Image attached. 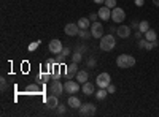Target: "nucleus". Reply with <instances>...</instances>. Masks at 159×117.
<instances>
[{"label":"nucleus","instance_id":"nucleus-18","mask_svg":"<svg viewBox=\"0 0 159 117\" xmlns=\"http://www.w3.org/2000/svg\"><path fill=\"white\" fill-rule=\"evenodd\" d=\"M81 90H83V94H84V95H92V94H94V84L86 81V82L83 84Z\"/></svg>","mask_w":159,"mask_h":117},{"label":"nucleus","instance_id":"nucleus-38","mask_svg":"<svg viewBox=\"0 0 159 117\" xmlns=\"http://www.w3.org/2000/svg\"><path fill=\"white\" fill-rule=\"evenodd\" d=\"M96 3H99V5H102V3H105V0H94Z\"/></svg>","mask_w":159,"mask_h":117},{"label":"nucleus","instance_id":"nucleus-21","mask_svg":"<svg viewBox=\"0 0 159 117\" xmlns=\"http://www.w3.org/2000/svg\"><path fill=\"white\" fill-rule=\"evenodd\" d=\"M139 30L143 32V33L148 32V30H150V22H148V21H140V22H139Z\"/></svg>","mask_w":159,"mask_h":117},{"label":"nucleus","instance_id":"nucleus-11","mask_svg":"<svg viewBox=\"0 0 159 117\" xmlns=\"http://www.w3.org/2000/svg\"><path fill=\"white\" fill-rule=\"evenodd\" d=\"M45 105L48 106V109H56L59 106V97L57 95H49L45 100Z\"/></svg>","mask_w":159,"mask_h":117},{"label":"nucleus","instance_id":"nucleus-19","mask_svg":"<svg viewBox=\"0 0 159 117\" xmlns=\"http://www.w3.org/2000/svg\"><path fill=\"white\" fill-rule=\"evenodd\" d=\"M145 38H147V41H157V33H156V30L150 29L148 32H145Z\"/></svg>","mask_w":159,"mask_h":117},{"label":"nucleus","instance_id":"nucleus-2","mask_svg":"<svg viewBox=\"0 0 159 117\" xmlns=\"http://www.w3.org/2000/svg\"><path fill=\"white\" fill-rule=\"evenodd\" d=\"M116 46V40H115V36L110 33V35H103L100 38V49L102 51H111L115 49Z\"/></svg>","mask_w":159,"mask_h":117},{"label":"nucleus","instance_id":"nucleus-28","mask_svg":"<svg viewBox=\"0 0 159 117\" xmlns=\"http://www.w3.org/2000/svg\"><path fill=\"white\" fill-rule=\"evenodd\" d=\"M89 19H91V22H96V21L99 19V13H91V15H89Z\"/></svg>","mask_w":159,"mask_h":117},{"label":"nucleus","instance_id":"nucleus-5","mask_svg":"<svg viewBox=\"0 0 159 117\" xmlns=\"http://www.w3.org/2000/svg\"><path fill=\"white\" fill-rule=\"evenodd\" d=\"M64 84L61 82V79H52V82L49 84V92L52 94V95H62V92H64Z\"/></svg>","mask_w":159,"mask_h":117},{"label":"nucleus","instance_id":"nucleus-31","mask_svg":"<svg viewBox=\"0 0 159 117\" xmlns=\"http://www.w3.org/2000/svg\"><path fill=\"white\" fill-rule=\"evenodd\" d=\"M40 79H42L43 82H45V81H48V79H49V73H48V74H46V73H43V74H40Z\"/></svg>","mask_w":159,"mask_h":117},{"label":"nucleus","instance_id":"nucleus-16","mask_svg":"<svg viewBox=\"0 0 159 117\" xmlns=\"http://www.w3.org/2000/svg\"><path fill=\"white\" fill-rule=\"evenodd\" d=\"M88 77H89V74H88L86 70H80V71L76 73V76H75V79H76L80 84H84V82L88 81Z\"/></svg>","mask_w":159,"mask_h":117},{"label":"nucleus","instance_id":"nucleus-6","mask_svg":"<svg viewBox=\"0 0 159 117\" xmlns=\"http://www.w3.org/2000/svg\"><path fill=\"white\" fill-rule=\"evenodd\" d=\"M96 82L100 89H107L110 84H111V79H110V74L108 73H100L97 77H96Z\"/></svg>","mask_w":159,"mask_h":117},{"label":"nucleus","instance_id":"nucleus-17","mask_svg":"<svg viewBox=\"0 0 159 117\" xmlns=\"http://www.w3.org/2000/svg\"><path fill=\"white\" fill-rule=\"evenodd\" d=\"M69 106L72 108V109H80V108H81V101H80V98L78 97H69Z\"/></svg>","mask_w":159,"mask_h":117},{"label":"nucleus","instance_id":"nucleus-35","mask_svg":"<svg viewBox=\"0 0 159 117\" xmlns=\"http://www.w3.org/2000/svg\"><path fill=\"white\" fill-rule=\"evenodd\" d=\"M135 38H137V40H140V38H143V32L137 30V32H135Z\"/></svg>","mask_w":159,"mask_h":117},{"label":"nucleus","instance_id":"nucleus-26","mask_svg":"<svg viewBox=\"0 0 159 117\" xmlns=\"http://www.w3.org/2000/svg\"><path fill=\"white\" fill-rule=\"evenodd\" d=\"M156 46H157V41H147V46H145V49L151 51V49H154Z\"/></svg>","mask_w":159,"mask_h":117},{"label":"nucleus","instance_id":"nucleus-24","mask_svg":"<svg viewBox=\"0 0 159 117\" xmlns=\"http://www.w3.org/2000/svg\"><path fill=\"white\" fill-rule=\"evenodd\" d=\"M105 6H108L110 10H113L115 6H116V0H105V3H103Z\"/></svg>","mask_w":159,"mask_h":117},{"label":"nucleus","instance_id":"nucleus-3","mask_svg":"<svg viewBox=\"0 0 159 117\" xmlns=\"http://www.w3.org/2000/svg\"><path fill=\"white\" fill-rule=\"evenodd\" d=\"M124 19H126L124 10L119 8V6H115V8L111 10V21L116 22V24H121V22H124Z\"/></svg>","mask_w":159,"mask_h":117},{"label":"nucleus","instance_id":"nucleus-7","mask_svg":"<svg viewBox=\"0 0 159 117\" xmlns=\"http://www.w3.org/2000/svg\"><path fill=\"white\" fill-rule=\"evenodd\" d=\"M91 33H92V36L94 38H102L103 36V25L99 22V21H96V22H92L91 24Z\"/></svg>","mask_w":159,"mask_h":117},{"label":"nucleus","instance_id":"nucleus-22","mask_svg":"<svg viewBox=\"0 0 159 117\" xmlns=\"http://www.w3.org/2000/svg\"><path fill=\"white\" fill-rule=\"evenodd\" d=\"M40 90H42V87L40 86H37V84H30V86H27L25 87V92H40Z\"/></svg>","mask_w":159,"mask_h":117},{"label":"nucleus","instance_id":"nucleus-15","mask_svg":"<svg viewBox=\"0 0 159 117\" xmlns=\"http://www.w3.org/2000/svg\"><path fill=\"white\" fill-rule=\"evenodd\" d=\"M76 24H78L80 30H88V29H91V19H89V18H80Z\"/></svg>","mask_w":159,"mask_h":117},{"label":"nucleus","instance_id":"nucleus-1","mask_svg":"<svg viewBox=\"0 0 159 117\" xmlns=\"http://www.w3.org/2000/svg\"><path fill=\"white\" fill-rule=\"evenodd\" d=\"M116 65H118V68H132L135 65V57L134 56H129V54H121V56H118L116 59Z\"/></svg>","mask_w":159,"mask_h":117},{"label":"nucleus","instance_id":"nucleus-25","mask_svg":"<svg viewBox=\"0 0 159 117\" xmlns=\"http://www.w3.org/2000/svg\"><path fill=\"white\" fill-rule=\"evenodd\" d=\"M81 38H89V36H92V33H91V30H80V33H78Z\"/></svg>","mask_w":159,"mask_h":117},{"label":"nucleus","instance_id":"nucleus-36","mask_svg":"<svg viewBox=\"0 0 159 117\" xmlns=\"http://www.w3.org/2000/svg\"><path fill=\"white\" fill-rule=\"evenodd\" d=\"M0 81H2V90H5V87H7V81H5V77H2Z\"/></svg>","mask_w":159,"mask_h":117},{"label":"nucleus","instance_id":"nucleus-23","mask_svg":"<svg viewBox=\"0 0 159 117\" xmlns=\"http://www.w3.org/2000/svg\"><path fill=\"white\" fill-rule=\"evenodd\" d=\"M72 59H73L75 63H80V62H81V59H83V54H81V52H73Z\"/></svg>","mask_w":159,"mask_h":117},{"label":"nucleus","instance_id":"nucleus-14","mask_svg":"<svg viewBox=\"0 0 159 117\" xmlns=\"http://www.w3.org/2000/svg\"><path fill=\"white\" fill-rule=\"evenodd\" d=\"M130 25H121V27H118L116 29V33L118 36H121V38H129L130 36Z\"/></svg>","mask_w":159,"mask_h":117},{"label":"nucleus","instance_id":"nucleus-37","mask_svg":"<svg viewBox=\"0 0 159 117\" xmlns=\"http://www.w3.org/2000/svg\"><path fill=\"white\" fill-rule=\"evenodd\" d=\"M137 27H139V24H137L135 21H134V22H132V24H130V29H137Z\"/></svg>","mask_w":159,"mask_h":117},{"label":"nucleus","instance_id":"nucleus-32","mask_svg":"<svg viewBox=\"0 0 159 117\" xmlns=\"http://www.w3.org/2000/svg\"><path fill=\"white\" fill-rule=\"evenodd\" d=\"M56 109H57V112H59V114H64V112H65V106H64V105H59Z\"/></svg>","mask_w":159,"mask_h":117},{"label":"nucleus","instance_id":"nucleus-13","mask_svg":"<svg viewBox=\"0 0 159 117\" xmlns=\"http://www.w3.org/2000/svg\"><path fill=\"white\" fill-rule=\"evenodd\" d=\"M99 18L102 19V21H108L110 18H111V11H110V8L108 6H100L99 8Z\"/></svg>","mask_w":159,"mask_h":117},{"label":"nucleus","instance_id":"nucleus-30","mask_svg":"<svg viewBox=\"0 0 159 117\" xmlns=\"http://www.w3.org/2000/svg\"><path fill=\"white\" fill-rule=\"evenodd\" d=\"M107 90H108V94H115V92H116V87H115L113 84H110V86L107 87Z\"/></svg>","mask_w":159,"mask_h":117},{"label":"nucleus","instance_id":"nucleus-10","mask_svg":"<svg viewBox=\"0 0 159 117\" xmlns=\"http://www.w3.org/2000/svg\"><path fill=\"white\" fill-rule=\"evenodd\" d=\"M78 71H80L78 70V63H75V62H72L70 65L65 67V76H67V79H73V76H76Z\"/></svg>","mask_w":159,"mask_h":117},{"label":"nucleus","instance_id":"nucleus-8","mask_svg":"<svg viewBox=\"0 0 159 117\" xmlns=\"http://www.w3.org/2000/svg\"><path fill=\"white\" fill-rule=\"evenodd\" d=\"M48 49H49L51 54H61L62 49H64V44H62L61 40H51L49 44H48Z\"/></svg>","mask_w":159,"mask_h":117},{"label":"nucleus","instance_id":"nucleus-9","mask_svg":"<svg viewBox=\"0 0 159 117\" xmlns=\"http://www.w3.org/2000/svg\"><path fill=\"white\" fill-rule=\"evenodd\" d=\"M64 89H65V92H67V94H76L78 90H80V82L69 79V81H65Z\"/></svg>","mask_w":159,"mask_h":117},{"label":"nucleus","instance_id":"nucleus-4","mask_svg":"<svg viewBox=\"0 0 159 117\" xmlns=\"http://www.w3.org/2000/svg\"><path fill=\"white\" fill-rule=\"evenodd\" d=\"M80 115H83V117H92V115H96V105H92V103L81 105V108H80Z\"/></svg>","mask_w":159,"mask_h":117},{"label":"nucleus","instance_id":"nucleus-27","mask_svg":"<svg viewBox=\"0 0 159 117\" xmlns=\"http://www.w3.org/2000/svg\"><path fill=\"white\" fill-rule=\"evenodd\" d=\"M137 46H139L140 49H145V46H147V38H140L139 43H137Z\"/></svg>","mask_w":159,"mask_h":117},{"label":"nucleus","instance_id":"nucleus-34","mask_svg":"<svg viewBox=\"0 0 159 117\" xmlns=\"http://www.w3.org/2000/svg\"><path fill=\"white\" fill-rule=\"evenodd\" d=\"M134 3H135L137 6H143V5H145V0H134Z\"/></svg>","mask_w":159,"mask_h":117},{"label":"nucleus","instance_id":"nucleus-33","mask_svg":"<svg viewBox=\"0 0 159 117\" xmlns=\"http://www.w3.org/2000/svg\"><path fill=\"white\" fill-rule=\"evenodd\" d=\"M38 44H40V41H35V43H32V44L29 46V49H30V51H34V49H37V48H38Z\"/></svg>","mask_w":159,"mask_h":117},{"label":"nucleus","instance_id":"nucleus-29","mask_svg":"<svg viewBox=\"0 0 159 117\" xmlns=\"http://www.w3.org/2000/svg\"><path fill=\"white\" fill-rule=\"evenodd\" d=\"M88 67H89V68H96V60H94V59H89Z\"/></svg>","mask_w":159,"mask_h":117},{"label":"nucleus","instance_id":"nucleus-12","mask_svg":"<svg viewBox=\"0 0 159 117\" xmlns=\"http://www.w3.org/2000/svg\"><path fill=\"white\" fill-rule=\"evenodd\" d=\"M64 32L65 35H69V36H75L80 33V27H78V24H67L64 27Z\"/></svg>","mask_w":159,"mask_h":117},{"label":"nucleus","instance_id":"nucleus-39","mask_svg":"<svg viewBox=\"0 0 159 117\" xmlns=\"http://www.w3.org/2000/svg\"><path fill=\"white\" fill-rule=\"evenodd\" d=\"M153 3H154L156 6H159V0H153Z\"/></svg>","mask_w":159,"mask_h":117},{"label":"nucleus","instance_id":"nucleus-20","mask_svg":"<svg viewBox=\"0 0 159 117\" xmlns=\"http://www.w3.org/2000/svg\"><path fill=\"white\" fill-rule=\"evenodd\" d=\"M107 95H108V90L107 89H100L99 87V90L96 92V98L97 100H105V98H107Z\"/></svg>","mask_w":159,"mask_h":117}]
</instances>
